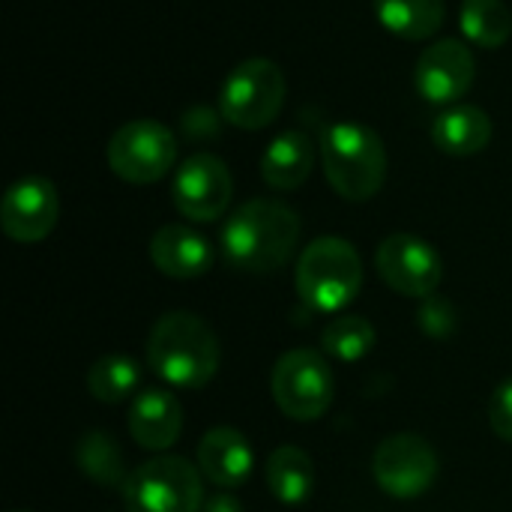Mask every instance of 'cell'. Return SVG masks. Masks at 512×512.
<instances>
[{
	"instance_id": "obj_1",
	"label": "cell",
	"mask_w": 512,
	"mask_h": 512,
	"mask_svg": "<svg viewBox=\"0 0 512 512\" xmlns=\"http://www.w3.org/2000/svg\"><path fill=\"white\" fill-rule=\"evenodd\" d=\"M300 243V216L273 198H252L231 213L219 249L228 267L240 273H273L285 267Z\"/></svg>"
},
{
	"instance_id": "obj_2",
	"label": "cell",
	"mask_w": 512,
	"mask_h": 512,
	"mask_svg": "<svg viewBox=\"0 0 512 512\" xmlns=\"http://www.w3.org/2000/svg\"><path fill=\"white\" fill-rule=\"evenodd\" d=\"M147 366L177 390H201L219 372V339L192 312H165L147 339Z\"/></svg>"
},
{
	"instance_id": "obj_3",
	"label": "cell",
	"mask_w": 512,
	"mask_h": 512,
	"mask_svg": "<svg viewBox=\"0 0 512 512\" xmlns=\"http://www.w3.org/2000/svg\"><path fill=\"white\" fill-rule=\"evenodd\" d=\"M321 165L327 183L345 201H369L387 180V150L375 129L351 120L330 123L321 132Z\"/></svg>"
},
{
	"instance_id": "obj_4",
	"label": "cell",
	"mask_w": 512,
	"mask_h": 512,
	"mask_svg": "<svg viewBox=\"0 0 512 512\" xmlns=\"http://www.w3.org/2000/svg\"><path fill=\"white\" fill-rule=\"evenodd\" d=\"M297 294L309 309L339 312L354 303L363 288L360 252L342 237L312 240L297 261Z\"/></svg>"
},
{
	"instance_id": "obj_5",
	"label": "cell",
	"mask_w": 512,
	"mask_h": 512,
	"mask_svg": "<svg viewBox=\"0 0 512 512\" xmlns=\"http://www.w3.org/2000/svg\"><path fill=\"white\" fill-rule=\"evenodd\" d=\"M285 93H288L285 72L267 57H252L237 63L225 78L219 90V114L225 123L255 132L279 117L285 105Z\"/></svg>"
},
{
	"instance_id": "obj_6",
	"label": "cell",
	"mask_w": 512,
	"mask_h": 512,
	"mask_svg": "<svg viewBox=\"0 0 512 512\" xmlns=\"http://www.w3.org/2000/svg\"><path fill=\"white\" fill-rule=\"evenodd\" d=\"M198 471L183 456H156L129 474L120 492L123 504L129 512H201L204 483Z\"/></svg>"
},
{
	"instance_id": "obj_7",
	"label": "cell",
	"mask_w": 512,
	"mask_h": 512,
	"mask_svg": "<svg viewBox=\"0 0 512 512\" xmlns=\"http://www.w3.org/2000/svg\"><path fill=\"white\" fill-rule=\"evenodd\" d=\"M270 390L285 417L294 423L321 420L336 396V378L330 363L312 348L285 351L270 375Z\"/></svg>"
},
{
	"instance_id": "obj_8",
	"label": "cell",
	"mask_w": 512,
	"mask_h": 512,
	"mask_svg": "<svg viewBox=\"0 0 512 512\" xmlns=\"http://www.w3.org/2000/svg\"><path fill=\"white\" fill-rule=\"evenodd\" d=\"M177 162V141L174 132L159 120H129L123 123L108 141V165L111 171L132 183L147 186L168 177Z\"/></svg>"
},
{
	"instance_id": "obj_9",
	"label": "cell",
	"mask_w": 512,
	"mask_h": 512,
	"mask_svg": "<svg viewBox=\"0 0 512 512\" xmlns=\"http://www.w3.org/2000/svg\"><path fill=\"white\" fill-rule=\"evenodd\" d=\"M372 474L384 495L411 501L432 489L438 477V453L426 438L399 432L378 444L372 456Z\"/></svg>"
},
{
	"instance_id": "obj_10",
	"label": "cell",
	"mask_w": 512,
	"mask_h": 512,
	"mask_svg": "<svg viewBox=\"0 0 512 512\" xmlns=\"http://www.w3.org/2000/svg\"><path fill=\"white\" fill-rule=\"evenodd\" d=\"M378 276L402 297H432L444 279L441 255L417 234H390L375 252Z\"/></svg>"
},
{
	"instance_id": "obj_11",
	"label": "cell",
	"mask_w": 512,
	"mask_h": 512,
	"mask_svg": "<svg viewBox=\"0 0 512 512\" xmlns=\"http://www.w3.org/2000/svg\"><path fill=\"white\" fill-rule=\"evenodd\" d=\"M234 195V177L228 165L213 153L189 156L174 180H171V201L180 216L192 222H216Z\"/></svg>"
},
{
	"instance_id": "obj_12",
	"label": "cell",
	"mask_w": 512,
	"mask_h": 512,
	"mask_svg": "<svg viewBox=\"0 0 512 512\" xmlns=\"http://www.w3.org/2000/svg\"><path fill=\"white\" fill-rule=\"evenodd\" d=\"M57 213L60 201L54 183L45 177H21L3 195L0 225L15 243H39L54 231Z\"/></svg>"
},
{
	"instance_id": "obj_13",
	"label": "cell",
	"mask_w": 512,
	"mask_h": 512,
	"mask_svg": "<svg viewBox=\"0 0 512 512\" xmlns=\"http://www.w3.org/2000/svg\"><path fill=\"white\" fill-rule=\"evenodd\" d=\"M474 78H477L474 54L459 39H441L429 45L414 66L417 93L435 105H453L456 99H462L471 90Z\"/></svg>"
},
{
	"instance_id": "obj_14",
	"label": "cell",
	"mask_w": 512,
	"mask_h": 512,
	"mask_svg": "<svg viewBox=\"0 0 512 512\" xmlns=\"http://www.w3.org/2000/svg\"><path fill=\"white\" fill-rule=\"evenodd\" d=\"M183 432V405L174 393L147 387L135 396L129 408V435L138 447L162 453L180 441Z\"/></svg>"
},
{
	"instance_id": "obj_15",
	"label": "cell",
	"mask_w": 512,
	"mask_h": 512,
	"mask_svg": "<svg viewBox=\"0 0 512 512\" xmlns=\"http://www.w3.org/2000/svg\"><path fill=\"white\" fill-rule=\"evenodd\" d=\"M150 261L168 279H198L213 264V246L189 225H162L150 240Z\"/></svg>"
},
{
	"instance_id": "obj_16",
	"label": "cell",
	"mask_w": 512,
	"mask_h": 512,
	"mask_svg": "<svg viewBox=\"0 0 512 512\" xmlns=\"http://www.w3.org/2000/svg\"><path fill=\"white\" fill-rule=\"evenodd\" d=\"M198 468L219 489H237L252 477L255 453L243 432L219 426L210 429L198 444Z\"/></svg>"
},
{
	"instance_id": "obj_17",
	"label": "cell",
	"mask_w": 512,
	"mask_h": 512,
	"mask_svg": "<svg viewBox=\"0 0 512 512\" xmlns=\"http://www.w3.org/2000/svg\"><path fill=\"white\" fill-rule=\"evenodd\" d=\"M315 165V144L306 132L288 129L276 135L261 153V177L270 189L294 192L300 189Z\"/></svg>"
},
{
	"instance_id": "obj_18",
	"label": "cell",
	"mask_w": 512,
	"mask_h": 512,
	"mask_svg": "<svg viewBox=\"0 0 512 512\" xmlns=\"http://www.w3.org/2000/svg\"><path fill=\"white\" fill-rule=\"evenodd\" d=\"M432 141L447 156H474L492 141V120L477 105H450L432 120Z\"/></svg>"
},
{
	"instance_id": "obj_19",
	"label": "cell",
	"mask_w": 512,
	"mask_h": 512,
	"mask_svg": "<svg viewBox=\"0 0 512 512\" xmlns=\"http://www.w3.org/2000/svg\"><path fill=\"white\" fill-rule=\"evenodd\" d=\"M267 489L279 504L297 507L303 501H309L312 489H315V465L309 459V453H303L300 447H279L270 453L267 459Z\"/></svg>"
},
{
	"instance_id": "obj_20",
	"label": "cell",
	"mask_w": 512,
	"mask_h": 512,
	"mask_svg": "<svg viewBox=\"0 0 512 512\" xmlns=\"http://www.w3.org/2000/svg\"><path fill=\"white\" fill-rule=\"evenodd\" d=\"M378 21L399 39H429L441 30L447 6L444 0H375Z\"/></svg>"
},
{
	"instance_id": "obj_21",
	"label": "cell",
	"mask_w": 512,
	"mask_h": 512,
	"mask_svg": "<svg viewBox=\"0 0 512 512\" xmlns=\"http://www.w3.org/2000/svg\"><path fill=\"white\" fill-rule=\"evenodd\" d=\"M141 366L126 354H105L87 372V390L102 405H120L132 393H141Z\"/></svg>"
},
{
	"instance_id": "obj_22",
	"label": "cell",
	"mask_w": 512,
	"mask_h": 512,
	"mask_svg": "<svg viewBox=\"0 0 512 512\" xmlns=\"http://www.w3.org/2000/svg\"><path fill=\"white\" fill-rule=\"evenodd\" d=\"M75 462L93 483H99L105 489L123 492V486L129 480V474H123V453L114 444V438L105 432H87L75 447Z\"/></svg>"
},
{
	"instance_id": "obj_23",
	"label": "cell",
	"mask_w": 512,
	"mask_h": 512,
	"mask_svg": "<svg viewBox=\"0 0 512 512\" xmlns=\"http://www.w3.org/2000/svg\"><path fill=\"white\" fill-rule=\"evenodd\" d=\"M459 18L468 42L480 48H501L512 36V12L504 0H465Z\"/></svg>"
},
{
	"instance_id": "obj_24",
	"label": "cell",
	"mask_w": 512,
	"mask_h": 512,
	"mask_svg": "<svg viewBox=\"0 0 512 512\" xmlns=\"http://www.w3.org/2000/svg\"><path fill=\"white\" fill-rule=\"evenodd\" d=\"M378 336H375V327L360 318V315H345V318H336L324 327L321 333V345L330 357L342 360V363H357L363 357L372 354Z\"/></svg>"
},
{
	"instance_id": "obj_25",
	"label": "cell",
	"mask_w": 512,
	"mask_h": 512,
	"mask_svg": "<svg viewBox=\"0 0 512 512\" xmlns=\"http://www.w3.org/2000/svg\"><path fill=\"white\" fill-rule=\"evenodd\" d=\"M489 426L501 441L512 444V378L501 381L489 399Z\"/></svg>"
},
{
	"instance_id": "obj_26",
	"label": "cell",
	"mask_w": 512,
	"mask_h": 512,
	"mask_svg": "<svg viewBox=\"0 0 512 512\" xmlns=\"http://www.w3.org/2000/svg\"><path fill=\"white\" fill-rule=\"evenodd\" d=\"M420 321H423V330L426 333H432V336H444V333H450L453 330V309H450V303H444V300H438L435 294L432 297H426V306H423V312H420Z\"/></svg>"
},
{
	"instance_id": "obj_27",
	"label": "cell",
	"mask_w": 512,
	"mask_h": 512,
	"mask_svg": "<svg viewBox=\"0 0 512 512\" xmlns=\"http://www.w3.org/2000/svg\"><path fill=\"white\" fill-rule=\"evenodd\" d=\"M201 512H243V504L231 492H216L204 501Z\"/></svg>"
},
{
	"instance_id": "obj_28",
	"label": "cell",
	"mask_w": 512,
	"mask_h": 512,
	"mask_svg": "<svg viewBox=\"0 0 512 512\" xmlns=\"http://www.w3.org/2000/svg\"><path fill=\"white\" fill-rule=\"evenodd\" d=\"M18 512H21V510H18ZM24 512H27V510H24Z\"/></svg>"
}]
</instances>
